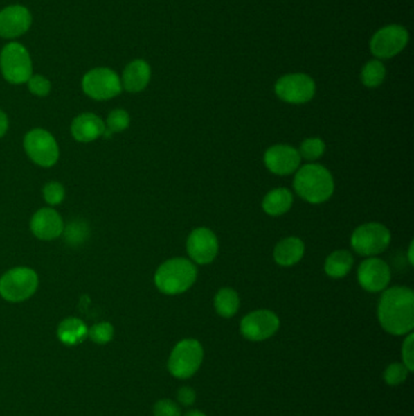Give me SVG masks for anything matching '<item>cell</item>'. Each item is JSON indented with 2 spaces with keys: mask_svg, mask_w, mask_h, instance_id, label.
I'll use <instances>...</instances> for the list:
<instances>
[{
  "mask_svg": "<svg viewBox=\"0 0 414 416\" xmlns=\"http://www.w3.org/2000/svg\"><path fill=\"white\" fill-rule=\"evenodd\" d=\"M378 318L385 331L391 335H406L414 327V293L411 288L394 286L380 298Z\"/></svg>",
  "mask_w": 414,
  "mask_h": 416,
  "instance_id": "6da1fadb",
  "label": "cell"
},
{
  "mask_svg": "<svg viewBox=\"0 0 414 416\" xmlns=\"http://www.w3.org/2000/svg\"><path fill=\"white\" fill-rule=\"evenodd\" d=\"M294 189L307 202H325L334 191V182L330 171L323 166L306 164L296 173Z\"/></svg>",
  "mask_w": 414,
  "mask_h": 416,
  "instance_id": "7a4b0ae2",
  "label": "cell"
},
{
  "mask_svg": "<svg viewBox=\"0 0 414 416\" xmlns=\"http://www.w3.org/2000/svg\"><path fill=\"white\" fill-rule=\"evenodd\" d=\"M197 277V268L185 258H173L163 263L154 275V284L161 293L178 295L188 291Z\"/></svg>",
  "mask_w": 414,
  "mask_h": 416,
  "instance_id": "3957f363",
  "label": "cell"
},
{
  "mask_svg": "<svg viewBox=\"0 0 414 416\" xmlns=\"http://www.w3.org/2000/svg\"><path fill=\"white\" fill-rule=\"evenodd\" d=\"M0 71L11 85L27 83L33 75V62L25 45L11 42L0 53Z\"/></svg>",
  "mask_w": 414,
  "mask_h": 416,
  "instance_id": "277c9868",
  "label": "cell"
},
{
  "mask_svg": "<svg viewBox=\"0 0 414 416\" xmlns=\"http://www.w3.org/2000/svg\"><path fill=\"white\" fill-rule=\"evenodd\" d=\"M38 284L39 279L33 269L12 268L0 277V296L8 302H22L35 295Z\"/></svg>",
  "mask_w": 414,
  "mask_h": 416,
  "instance_id": "5b68a950",
  "label": "cell"
},
{
  "mask_svg": "<svg viewBox=\"0 0 414 416\" xmlns=\"http://www.w3.org/2000/svg\"><path fill=\"white\" fill-rule=\"evenodd\" d=\"M82 88L85 95L98 101L114 99L123 90L120 77L109 67L88 71L82 80Z\"/></svg>",
  "mask_w": 414,
  "mask_h": 416,
  "instance_id": "8992f818",
  "label": "cell"
},
{
  "mask_svg": "<svg viewBox=\"0 0 414 416\" xmlns=\"http://www.w3.org/2000/svg\"><path fill=\"white\" fill-rule=\"evenodd\" d=\"M202 361V345L197 340L186 338L174 347L169 358V372L178 379H188L196 374Z\"/></svg>",
  "mask_w": 414,
  "mask_h": 416,
  "instance_id": "52a82bcc",
  "label": "cell"
},
{
  "mask_svg": "<svg viewBox=\"0 0 414 416\" xmlns=\"http://www.w3.org/2000/svg\"><path fill=\"white\" fill-rule=\"evenodd\" d=\"M24 148L28 157L40 167H53L59 159L60 149L57 141L45 129H32L26 134Z\"/></svg>",
  "mask_w": 414,
  "mask_h": 416,
  "instance_id": "ba28073f",
  "label": "cell"
},
{
  "mask_svg": "<svg viewBox=\"0 0 414 416\" xmlns=\"http://www.w3.org/2000/svg\"><path fill=\"white\" fill-rule=\"evenodd\" d=\"M389 229L379 223H367L356 229L351 236V246L362 256H375L389 246Z\"/></svg>",
  "mask_w": 414,
  "mask_h": 416,
  "instance_id": "9c48e42d",
  "label": "cell"
},
{
  "mask_svg": "<svg viewBox=\"0 0 414 416\" xmlns=\"http://www.w3.org/2000/svg\"><path fill=\"white\" fill-rule=\"evenodd\" d=\"M315 82L304 73L283 76L277 80L275 92L280 99L291 104H304L315 95Z\"/></svg>",
  "mask_w": 414,
  "mask_h": 416,
  "instance_id": "30bf717a",
  "label": "cell"
},
{
  "mask_svg": "<svg viewBox=\"0 0 414 416\" xmlns=\"http://www.w3.org/2000/svg\"><path fill=\"white\" fill-rule=\"evenodd\" d=\"M408 32L402 26L391 25L378 31L370 40V51L379 59H390L404 49Z\"/></svg>",
  "mask_w": 414,
  "mask_h": 416,
  "instance_id": "8fae6325",
  "label": "cell"
},
{
  "mask_svg": "<svg viewBox=\"0 0 414 416\" xmlns=\"http://www.w3.org/2000/svg\"><path fill=\"white\" fill-rule=\"evenodd\" d=\"M280 319L270 311H255L242 319L241 332L249 341H264L276 333Z\"/></svg>",
  "mask_w": 414,
  "mask_h": 416,
  "instance_id": "7c38bea8",
  "label": "cell"
},
{
  "mask_svg": "<svg viewBox=\"0 0 414 416\" xmlns=\"http://www.w3.org/2000/svg\"><path fill=\"white\" fill-rule=\"evenodd\" d=\"M32 14L25 6L14 4L0 10V37L16 40L26 35L32 26Z\"/></svg>",
  "mask_w": 414,
  "mask_h": 416,
  "instance_id": "4fadbf2b",
  "label": "cell"
},
{
  "mask_svg": "<svg viewBox=\"0 0 414 416\" xmlns=\"http://www.w3.org/2000/svg\"><path fill=\"white\" fill-rule=\"evenodd\" d=\"M357 275L362 288L370 293H379L389 285L391 272L383 259L368 258L361 263Z\"/></svg>",
  "mask_w": 414,
  "mask_h": 416,
  "instance_id": "5bb4252c",
  "label": "cell"
},
{
  "mask_svg": "<svg viewBox=\"0 0 414 416\" xmlns=\"http://www.w3.org/2000/svg\"><path fill=\"white\" fill-rule=\"evenodd\" d=\"M219 243L215 234L207 228H197L190 234L188 253L198 264H208L217 257Z\"/></svg>",
  "mask_w": 414,
  "mask_h": 416,
  "instance_id": "9a60e30c",
  "label": "cell"
},
{
  "mask_svg": "<svg viewBox=\"0 0 414 416\" xmlns=\"http://www.w3.org/2000/svg\"><path fill=\"white\" fill-rule=\"evenodd\" d=\"M30 230L35 238L51 241L64 233V220L54 208H40L30 219Z\"/></svg>",
  "mask_w": 414,
  "mask_h": 416,
  "instance_id": "2e32d148",
  "label": "cell"
},
{
  "mask_svg": "<svg viewBox=\"0 0 414 416\" xmlns=\"http://www.w3.org/2000/svg\"><path fill=\"white\" fill-rule=\"evenodd\" d=\"M300 159L298 150L289 145H275L265 153L264 162L272 173L287 175L296 172L300 164Z\"/></svg>",
  "mask_w": 414,
  "mask_h": 416,
  "instance_id": "e0dca14e",
  "label": "cell"
},
{
  "mask_svg": "<svg viewBox=\"0 0 414 416\" xmlns=\"http://www.w3.org/2000/svg\"><path fill=\"white\" fill-rule=\"evenodd\" d=\"M106 130L104 121L91 112H84L77 116L71 124V133L79 143H91L102 137Z\"/></svg>",
  "mask_w": 414,
  "mask_h": 416,
  "instance_id": "ac0fdd59",
  "label": "cell"
},
{
  "mask_svg": "<svg viewBox=\"0 0 414 416\" xmlns=\"http://www.w3.org/2000/svg\"><path fill=\"white\" fill-rule=\"evenodd\" d=\"M151 80V67L145 60L136 59L129 62L120 78L123 89L129 93H140Z\"/></svg>",
  "mask_w": 414,
  "mask_h": 416,
  "instance_id": "d6986e66",
  "label": "cell"
},
{
  "mask_svg": "<svg viewBox=\"0 0 414 416\" xmlns=\"http://www.w3.org/2000/svg\"><path fill=\"white\" fill-rule=\"evenodd\" d=\"M305 252V245L299 238H286L277 243L273 257L282 267H291L299 262Z\"/></svg>",
  "mask_w": 414,
  "mask_h": 416,
  "instance_id": "ffe728a7",
  "label": "cell"
},
{
  "mask_svg": "<svg viewBox=\"0 0 414 416\" xmlns=\"http://www.w3.org/2000/svg\"><path fill=\"white\" fill-rule=\"evenodd\" d=\"M88 330L89 329L87 327L84 322H82L78 318H67L60 322L57 337L64 345L74 346L84 341L88 337Z\"/></svg>",
  "mask_w": 414,
  "mask_h": 416,
  "instance_id": "44dd1931",
  "label": "cell"
},
{
  "mask_svg": "<svg viewBox=\"0 0 414 416\" xmlns=\"http://www.w3.org/2000/svg\"><path fill=\"white\" fill-rule=\"evenodd\" d=\"M293 203L291 193L286 188H277L271 190L264 198L262 208L270 216H282L289 211Z\"/></svg>",
  "mask_w": 414,
  "mask_h": 416,
  "instance_id": "7402d4cb",
  "label": "cell"
},
{
  "mask_svg": "<svg viewBox=\"0 0 414 416\" xmlns=\"http://www.w3.org/2000/svg\"><path fill=\"white\" fill-rule=\"evenodd\" d=\"M354 264V258L349 251L339 250L332 253L330 257L325 259V270L330 277L339 279L345 277L350 272L351 267Z\"/></svg>",
  "mask_w": 414,
  "mask_h": 416,
  "instance_id": "603a6c76",
  "label": "cell"
},
{
  "mask_svg": "<svg viewBox=\"0 0 414 416\" xmlns=\"http://www.w3.org/2000/svg\"><path fill=\"white\" fill-rule=\"evenodd\" d=\"M214 306L219 315L231 318L236 314L240 308V297L232 288H222L214 298Z\"/></svg>",
  "mask_w": 414,
  "mask_h": 416,
  "instance_id": "cb8c5ba5",
  "label": "cell"
},
{
  "mask_svg": "<svg viewBox=\"0 0 414 416\" xmlns=\"http://www.w3.org/2000/svg\"><path fill=\"white\" fill-rule=\"evenodd\" d=\"M386 71H385L384 64H381L378 60H372L368 64H365L361 73V80L366 87L375 88L383 83Z\"/></svg>",
  "mask_w": 414,
  "mask_h": 416,
  "instance_id": "d4e9b609",
  "label": "cell"
},
{
  "mask_svg": "<svg viewBox=\"0 0 414 416\" xmlns=\"http://www.w3.org/2000/svg\"><path fill=\"white\" fill-rule=\"evenodd\" d=\"M130 124V116L128 112L123 109H116L109 112L106 121V130H105V137H111L114 133H122L125 129L128 128Z\"/></svg>",
  "mask_w": 414,
  "mask_h": 416,
  "instance_id": "484cf974",
  "label": "cell"
},
{
  "mask_svg": "<svg viewBox=\"0 0 414 416\" xmlns=\"http://www.w3.org/2000/svg\"><path fill=\"white\" fill-rule=\"evenodd\" d=\"M325 145L323 140L320 138L305 139L300 145V150L298 151L300 157L307 161H316L320 159L325 153Z\"/></svg>",
  "mask_w": 414,
  "mask_h": 416,
  "instance_id": "4316f807",
  "label": "cell"
},
{
  "mask_svg": "<svg viewBox=\"0 0 414 416\" xmlns=\"http://www.w3.org/2000/svg\"><path fill=\"white\" fill-rule=\"evenodd\" d=\"M114 329L109 322H99L95 324L88 330V336L91 341L99 345L109 343L114 338Z\"/></svg>",
  "mask_w": 414,
  "mask_h": 416,
  "instance_id": "83f0119b",
  "label": "cell"
},
{
  "mask_svg": "<svg viewBox=\"0 0 414 416\" xmlns=\"http://www.w3.org/2000/svg\"><path fill=\"white\" fill-rule=\"evenodd\" d=\"M408 372V369L404 367V364L394 363L385 370L384 380L390 386H397L399 383L406 381Z\"/></svg>",
  "mask_w": 414,
  "mask_h": 416,
  "instance_id": "f1b7e54d",
  "label": "cell"
},
{
  "mask_svg": "<svg viewBox=\"0 0 414 416\" xmlns=\"http://www.w3.org/2000/svg\"><path fill=\"white\" fill-rule=\"evenodd\" d=\"M28 90L32 94L39 98L48 96L51 92V82L46 77L42 75H32L27 82Z\"/></svg>",
  "mask_w": 414,
  "mask_h": 416,
  "instance_id": "f546056e",
  "label": "cell"
},
{
  "mask_svg": "<svg viewBox=\"0 0 414 416\" xmlns=\"http://www.w3.org/2000/svg\"><path fill=\"white\" fill-rule=\"evenodd\" d=\"M64 193H64V185L60 184L59 182H49V183L45 184L44 189H43L45 201L51 206H56L62 202Z\"/></svg>",
  "mask_w": 414,
  "mask_h": 416,
  "instance_id": "4dcf8cb0",
  "label": "cell"
},
{
  "mask_svg": "<svg viewBox=\"0 0 414 416\" xmlns=\"http://www.w3.org/2000/svg\"><path fill=\"white\" fill-rule=\"evenodd\" d=\"M153 415L154 416H180L181 410L175 401L170 399H162L157 401L153 408Z\"/></svg>",
  "mask_w": 414,
  "mask_h": 416,
  "instance_id": "1f68e13d",
  "label": "cell"
},
{
  "mask_svg": "<svg viewBox=\"0 0 414 416\" xmlns=\"http://www.w3.org/2000/svg\"><path fill=\"white\" fill-rule=\"evenodd\" d=\"M413 342V333H409L408 337L404 340V345H402L404 365L408 369L409 372H413L414 369Z\"/></svg>",
  "mask_w": 414,
  "mask_h": 416,
  "instance_id": "d6a6232c",
  "label": "cell"
},
{
  "mask_svg": "<svg viewBox=\"0 0 414 416\" xmlns=\"http://www.w3.org/2000/svg\"><path fill=\"white\" fill-rule=\"evenodd\" d=\"M178 401L183 406H192L196 401V392L193 391L191 387H183L178 392Z\"/></svg>",
  "mask_w": 414,
  "mask_h": 416,
  "instance_id": "836d02e7",
  "label": "cell"
},
{
  "mask_svg": "<svg viewBox=\"0 0 414 416\" xmlns=\"http://www.w3.org/2000/svg\"><path fill=\"white\" fill-rule=\"evenodd\" d=\"M8 128H9V119H8V116H6L4 111L0 110V138L6 135V132H8Z\"/></svg>",
  "mask_w": 414,
  "mask_h": 416,
  "instance_id": "e575fe53",
  "label": "cell"
},
{
  "mask_svg": "<svg viewBox=\"0 0 414 416\" xmlns=\"http://www.w3.org/2000/svg\"><path fill=\"white\" fill-rule=\"evenodd\" d=\"M408 259L409 263L413 266L414 259H413V243H411L409 245V251H408Z\"/></svg>",
  "mask_w": 414,
  "mask_h": 416,
  "instance_id": "d590c367",
  "label": "cell"
},
{
  "mask_svg": "<svg viewBox=\"0 0 414 416\" xmlns=\"http://www.w3.org/2000/svg\"><path fill=\"white\" fill-rule=\"evenodd\" d=\"M185 416H206V414H203L202 411L192 410L188 413Z\"/></svg>",
  "mask_w": 414,
  "mask_h": 416,
  "instance_id": "8d00e7d4",
  "label": "cell"
}]
</instances>
